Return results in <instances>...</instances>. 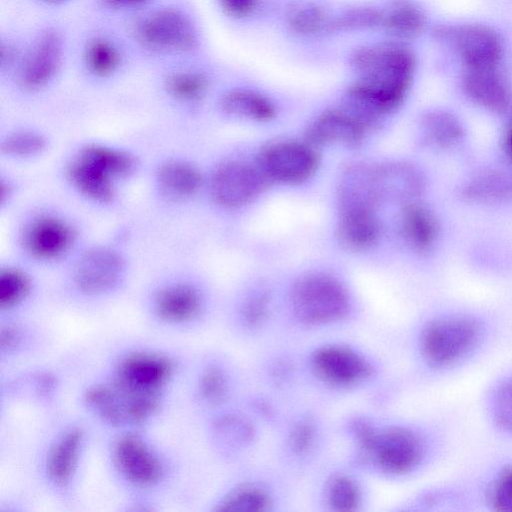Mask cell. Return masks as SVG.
<instances>
[{"label": "cell", "instance_id": "cell-1", "mask_svg": "<svg viewBox=\"0 0 512 512\" xmlns=\"http://www.w3.org/2000/svg\"><path fill=\"white\" fill-rule=\"evenodd\" d=\"M356 80L344 102L367 119L380 123L404 102L416 70V56L398 41L363 45L350 55Z\"/></svg>", "mask_w": 512, "mask_h": 512}, {"label": "cell", "instance_id": "cell-2", "mask_svg": "<svg viewBox=\"0 0 512 512\" xmlns=\"http://www.w3.org/2000/svg\"><path fill=\"white\" fill-rule=\"evenodd\" d=\"M80 240L76 222L61 211L40 208L31 211L17 230L21 252L39 264H56L72 256Z\"/></svg>", "mask_w": 512, "mask_h": 512}, {"label": "cell", "instance_id": "cell-3", "mask_svg": "<svg viewBox=\"0 0 512 512\" xmlns=\"http://www.w3.org/2000/svg\"><path fill=\"white\" fill-rule=\"evenodd\" d=\"M127 272V259L119 249L108 244H95L74 256L69 280L81 296L100 298L118 290Z\"/></svg>", "mask_w": 512, "mask_h": 512}, {"label": "cell", "instance_id": "cell-4", "mask_svg": "<svg viewBox=\"0 0 512 512\" xmlns=\"http://www.w3.org/2000/svg\"><path fill=\"white\" fill-rule=\"evenodd\" d=\"M291 303L300 320L322 324L341 319L349 309L350 299L347 289L337 278L313 272L295 281Z\"/></svg>", "mask_w": 512, "mask_h": 512}, {"label": "cell", "instance_id": "cell-5", "mask_svg": "<svg viewBox=\"0 0 512 512\" xmlns=\"http://www.w3.org/2000/svg\"><path fill=\"white\" fill-rule=\"evenodd\" d=\"M174 372L175 363L169 356L152 351H133L120 358L111 381L130 397L161 403Z\"/></svg>", "mask_w": 512, "mask_h": 512}, {"label": "cell", "instance_id": "cell-6", "mask_svg": "<svg viewBox=\"0 0 512 512\" xmlns=\"http://www.w3.org/2000/svg\"><path fill=\"white\" fill-rule=\"evenodd\" d=\"M270 185L256 163L239 159L219 162L205 181L212 203L226 210L248 205Z\"/></svg>", "mask_w": 512, "mask_h": 512}, {"label": "cell", "instance_id": "cell-7", "mask_svg": "<svg viewBox=\"0 0 512 512\" xmlns=\"http://www.w3.org/2000/svg\"><path fill=\"white\" fill-rule=\"evenodd\" d=\"M255 163L270 184L298 185L313 177L320 157L305 140H277L259 150Z\"/></svg>", "mask_w": 512, "mask_h": 512}, {"label": "cell", "instance_id": "cell-8", "mask_svg": "<svg viewBox=\"0 0 512 512\" xmlns=\"http://www.w3.org/2000/svg\"><path fill=\"white\" fill-rule=\"evenodd\" d=\"M433 34L458 56L464 68L497 67L501 64L503 40L490 26L479 23L441 25Z\"/></svg>", "mask_w": 512, "mask_h": 512}, {"label": "cell", "instance_id": "cell-9", "mask_svg": "<svg viewBox=\"0 0 512 512\" xmlns=\"http://www.w3.org/2000/svg\"><path fill=\"white\" fill-rule=\"evenodd\" d=\"M478 334V325L471 318H440L424 328L420 341L421 352L431 366H450L471 350Z\"/></svg>", "mask_w": 512, "mask_h": 512}, {"label": "cell", "instance_id": "cell-10", "mask_svg": "<svg viewBox=\"0 0 512 512\" xmlns=\"http://www.w3.org/2000/svg\"><path fill=\"white\" fill-rule=\"evenodd\" d=\"M204 304V294L198 284L182 276L162 281L149 298L153 315L170 325L194 321L202 313Z\"/></svg>", "mask_w": 512, "mask_h": 512}, {"label": "cell", "instance_id": "cell-11", "mask_svg": "<svg viewBox=\"0 0 512 512\" xmlns=\"http://www.w3.org/2000/svg\"><path fill=\"white\" fill-rule=\"evenodd\" d=\"M362 443L375 462L387 473L404 474L421 460L423 446L419 437L402 428H391L384 433H361Z\"/></svg>", "mask_w": 512, "mask_h": 512}, {"label": "cell", "instance_id": "cell-12", "mask_svg": "<svg viewBox=\"0 0 512 512\" xmlns=\"http://www.w3.org/2000/svg\"><path fill=\"white\" fill-rule=\"evenodd\" d=\"M113 463L120 475L139 488L156 486L165 473L164 464L149 443L140 435H121L112 447Z\"/></svg>", "mask_w": 512, "mask_h": 512}, {"label": "cell", "instance_id": "cell-13", "mask_svg": "<svg viewBox=\"0 0 512 512\" xmlns=\"http://www.w3.org/2000/svg\"><path fill=\"white\" fill-rule=\"evenodd\" d=\"M374 128L343 105L316 116L307 126L304 140L315 148L340 145L357 148Z\"/></svg>", "mask_w": 512, "mask_h": 512}, {"label": "cell", "instance_id": "cell-14", "mask_svg": "<svg viewBox=\"0 0 512 512\" xmlns=\"http://www.w3.org/2000/svg\"><path fill=\"white\" fill-rule=\"evenodd\" d=\"M64 175L73 191L91 204L110 206L118 199L121 183L79 147L66 162Z\"/></svg>", "mask_w": 512, "mask_h": 512}, {"label": "cell", "instance_id": "cell-15", "mask_svg": "<svg viewBox=\"0 0 512 512\" xmlns=\"http://www.w3.org/2000/svg\"><path fill=\"white\" fill-rule=\"evenodd\" d=\"M152 180L157 195L164 202L183 204L192 200L205 187L206 177L191 160L171 156L156 165Z\"/></svg>", "mask_w": 512, "mask_h": 512}, {"label": "cell", "instance_id": "cell-16", "mask_svg": "<svg viewBox=\"0 0 512 512\" xmlns=\"http://www.w3.org/2000/svg\"><path fill=\"white\" fill-rule=\"evenodd\" d=\"M460 84L468 99L490 112L505 113L512 104V90L500 66L464 68Z\"/></svg>", "mask_w": 512, "mask_h": 512}, {"label": "cell", "instance_id": "cell-17", "mask_svg": "<svg viewBox=\"0 0 512 512\" xmlns=\"http://www.w3.org/2000/svg\"><path fill=\"white\" fill-rule=\"evenodd\" d=\"M142 40L153 48L187 51L196 45V33L189 19L175 10H163L148 17L140 29Z\"/></svg>", "mask_w": 512, "mask_h": 512}, {"label": "cell", "instance_id": "cell-18", "mask_svg": "<svg viewBox=\"0 0 512 512\" xmlns=\"http://www.w3.org/2000/svg\"><path fill=\"white\" fill-rule=\"evenodd\" d=\"M316 375L334 386H351L369 374V365L358 353L343 346H326L312 358Z\"/></svg>", "mask_w": 512, "mask_h": 512}, {"label": "cell", "instance_id": "cell-19", "mask_svg": "<svg viewBox=\"0 0 512 512\" xmlns=\"http://www.w3.org/2000/svg\"><path fill=\"white\" fill-rule=\"evenodd\" d=\"M376 176L382 201L402 204L414 201L426 187L422 170L408 161L375 163Z\"/></svg>", "mask_w": 512, "mask_h": 512}, {"label": "cell", "instance_id": "cell-20", "mask_svg": "<svg viewBox=\"0 0 512 512\" xmlns=\"http://www.w3.org/2000/svg\"><path fill=\"white\" fill-rule=\"evenodd\" d=\"M83 444L84 432L74 426L65 429L50 446L45 470L55 487L66 489L70 486L79 467Z\"/></svg>", "mask_w": 512, "mask_h": 512}, {"label": "cell", "instance_id": "cell-21", "mask_svg": "<svg viewBox=\"0 0 512 512\" xmlns=\"http://www.w3.org/2000/svg\"><path fill=\"white\" fill-rule=\"evenodd\" d=\"M377 211H338L336 238L339 244L353 252L371 249L381 236Z\"/></svg>", "mask_w": 512, "mask_h": 512}, {"label": "cell", "instance_id": "cell-22", "mask_svg": "<svg viewBox=\"0 0 512 512\" xmlns=\"http://www.w3.org/2000/svg\"><path fill=\"white\" fill-rule=\"evenodd\" d=\"M61 60V42L57 34L43 35L26 58L19 81L27 90L44 87L55 75Z\"/></svg>", "mask_w": 512, "mask_h": 512}, {"label": "cell", "instance_id": "cell-23", "mask_svg": "<svg viewBox=\"0 0 512 512\" xmlns=\"http://www.w3.org/2000/svg\"><path fill=\"white\" fill-rule=\"evenodd\" d=\"M399 229L404 242L418 253L429 251L439 235V223L435 214L416 201L403 204Z\"/></svg>", "mask_w": 512, "mask_h": 512}, {"label": "cell", "instance_id": "cell-24", "mask_svg": "<svg viewBox=\"0 0 512 512\" xmlns=\"http://www.w3.org/2000/svg\"><path fill=\"white\" fill-rule=\"evenodd\" d=\"M220 111L232 118L268 122L276 116V107L267 96L247 88H234L219 99Z\"/></svg>", "mask_w": 512, "mask_h": 512}, {"label": "cell", "instance_id": "cell-25", "mask_svg": "<svg viewBox=\"0 0 512 512\" xmlns=\"http://www.w3.org/2000/svg\"><path fill=\"white\" fill-rule=\"evenodd\" d=\"M461 196L472 203L510 202L512 201V173L503 170L479 172L464 183Z\"/></svg>", "mask_w": 512, "mask_h": 512}, {"label": "cell", "instance_id": "cell-26", "mask_svg": "<svg viewBox=\"0 0 512 512\" xmlns=\"http://www.w3.org/2000/svg\"><path fill=\"white\" fill-rule=\"evenodd\" d=\"M382 12L381 28L395 40L416 38L427 25L424 11L412 0H394Z\"/></svg>", "mask_w": 512, "mask_h": 512}, {"label": "cell", "instance_id": "cell-27", "mask_svg": "<svg viewBox=\"0 0 512 512\" xmlns=\"http://www.w3.org/2000/svg\"><path fill=\"white\" fill-rule=\"evenodd\" d=\"M419 126L423 142L438 149L457 145L465 134L461 121L451 112L442 109L424 113Z\"/></svg>", "mask_w": 512, "mask_h": 512}, {"label": "cell", "instance_id": "cell-28", "mask_svg": "<svg viewBox=\"0 0 512 512\" xmlns=\"http://www.w3.org/2000/svg\"><path fill=\"white\" fill-rule=\"evenodd\" d=\"M49 146L47 136L35 128H15L1 137L0 154L9 160L25 161L38 158Z\"/></svg>", "mask_w": 512, "mask_h": 512}, {"label": "cell", "instance_id": "cell-29", "mask_svg": "<svg viewBox=\"0 0 512 512\" xmlns=\"http://www.w3.org/2000/svg\"><path fill=\"white\" fill-rule=\"evenodd\" d=\"M33 290V279L23 267L3 265L0 269V309L10 311L25 302Z\"/></svg>", "mask_w": 512, "mask_h": 512}, {"label": "cell", "instance_id": "cell-30", "mask_svg": "<svg viewBox=\"0 0 512 512\" xmlns=\"http://www.w3.org/2000/svg\"><path fill=\"white\" fill-rule=\"evenodd\" d=\"M287 23L292 31L303 36H316L333 32V16L324 8L311 3L291 9Z\"/></svg>", "mask_w": 512, "mask_h": 512}, {"label": "cell", "instance_id": "cell-31", "mask_svg": "<svg viewBox=\"0 0 512 512\" xmlns=\"http://www.w3.org/2000/svg\"><path fill=\"white\" fill-rule=\"evenodd\" d=\"M89 410L107 424L122 426L123 418L118 397L111 381L91 385L84 393Z\"/></svg>", "mask_w": 512, "mask_h": 512}, {"label": "cell", "instance_id": "cell-32", "mask_svg": "<svg viewBox=\"0 0 512 512\" xmlns=\"http://www.w3.org/2000/svg\"><path fill=\"white\" fill-rule=\"evenodd\" d=\"M165 88L174 100L190 104L204 97L208 89V80L201 73L179 72L166 80Z\"/></svg>", "mask_w": 512, "mask_h": 512}, {"label": "cell", "instance_id": "cell-33", "mask_svg": "<svg viewBox=\"0 0 512 512\" xmlns=\"http://www.w3.org/2000/svg\"><path fill=\"white\" fill-rule=\"evenodd\" d=\"M383 12L373 6H355L333 17L334 31H360L381 27Z\"/></svg>", "mask_w": 512, "mask_h": 512}, {"label": "cell", "instance_id": "cell-34", "mask_svg": "<svg viewBox=\"0 0 512 512\" xmlns=\"http://www.w3.org/2000/svg\"><path fill=\"white\" fill-rule=\"evenodd\" d=\"M269 504V497L263 489L244 485L230 491L217 504L216 510L261 511Z\"/></svg>", "mask_w": 512, "mask_h": 512}, {"label": "cell", "instance_id": "cell-35", "mask_svg": "<svg viewBox=\"0 0 512 512\" xmlns=\"http://www.w3.org/2000/svg\"><path fill=\"white\" fill-rule=\"evenodd\" d=\"M86 62L93 74L106 77L116 70L119 54L111 43L105 40H95L87 48Z\"/></svg>", "mask_w": 512, "mask_h": 512}, {"label": "cell", "instance_id": "cell-36", "mask_svg": "<svg viewBox=\"0 0 512 512\" xmlns=\"http://www.w3.org/2000/svg\"><path fill=\"white\" fill-rule=\"evenodd\" d=\"M328 503L337 510H349L355 507L360 499L357 485L348 477L334 478L327 487Z\"/></svg>", "mask_w": 512, "mask_h": 512}, {"label": "cell", "instance_id": "cell-37", "mask_svg": "<svg viewBox=\"0 0 512 512\" xmlns=\"http://www.w3.org/2000/svg\"><path fill=\"white\" fill-rule=\"evenodd\" d=\"M198 390L205 402L220 403L227 393V381L222 370L216 366L206 368L200 376Z\"/></svg>", "mask_w": 512, "mask_h": 512}, {"label": "cell", "instance_id": "cell-38", "mask_svg": "<svg viewBox=\"0 0 512 512\" xmlns=\"http://www.w3.org/2000/svg\"><path fill=\"white\" fill-rule=\"evenodd\" d=\"M494 510L512 512V466L505 467L497 476L489 493Z\"/></svg>", "mask_w": 512, "mask_h": 512}, {"label": "cell", "instance_id": "cell-39", "mask_svg": "<svg viewBox=\"0 0 512 512\" xmlns=\"http://www.w3.org/2000/svg\"><path fill=\"white\" fill-rule=\"evenodd\" d=\"M492 411L497 425L512 433V380L505 382L496 390Z\"/></svg>", "mask_w": 512, "mask_h": 512}, {"label": "cell", "instance_id": "cell-40", "mask_svg": "<svg viewBox=\"0 0 512 512\" xmlns=\"http://www.w3.org/2000/svg\"><path fill=\"white\" fill-rule=\"evenodd\" d=\"M223 10L235 18H244L254 13L259 0H220Z\"/></svg>", "mask_w": 512, "mask_h": 512}, {"label": "cell", "instance_id": "cell-41", "mask_svg": "<svg viewBox=\"0 0 512 512\" xmlns=\"http://www.w3.org/2000/svg\"><path fill=\"white\" fill-rule=\"evenodd\" d=\"M267 306V298L258 294L249 299L244 306V316L247 321H256L264 314Z\"/></svg>", "mask_w": 512, "mask_h": 512}, {"label": "cell", "instance_id": "cell-42", "mask_svg": "<svg viewBox=\"0 0 512 512\" xmlns=\"http://www.w3.org/2000/svg\"><path fill=\"white\" fill-rule=\"evenodd\" d=\"M21 333L16 327L8 326L1 332V350L10 352L14 350L20 342Z\"/></svg>", "mask_w": 512, "mask_h": 512}, {"label": "cell", "instance_id": "cell-43", "mask_svg": "<svg viewBox=\"0 0 512 512\" xmlns=\"http://www.w3.org/2000/svg\"><path fill=\"white\" fill-rule=\"evenodd\" d=\"M16 186L13 180L8 176H1L0 179V205L5 207L11 203L16 193Z\"/></svg>", "mask_w": 512, "mask_h": 512}, {"label": "cell", "instance_id": "cell-44", "mask_svg": "<svg viewBox=\"0 0 512 512\" xmlns=\"http://www.w3.org/2000/svg\"><path fill=\"white\" fill-rule=\"evenodd\" d=\"M146 0H104L106 4L113 7L133 6Z\"/></svg>", "mask_w": 512, "mask_h": 512}, {"label": "cell", "instance_id": "cell-45", "mask_svg": "<svg viewBox=\"0 0 512 512\" xmlns=\"http://www.w3.org/2000/svg\"><path fill=\"white\" fill-rule=\"evenodd\" d=\"M504 147L507 155L512 160V121L510 122L509 126L507 127L505 138H504Z\"/></svg>", "mask_w": 512, "mask_h": 512}, {"label": "cell", "instance_id": "cell-46", "mask_svg": "<svg viewBox=\"0 0 512 512\" xmlns=\"http://www.w3.org/2000/svg\"><path fill=\"white\" fill-rule=\"evenodd\" d=\"M13 58H14V52H13L12 48H10L9 46L2 47V52H1L2 65L11 64Z\"/></svg>", "mask_w": 512, "mask_h": 512}, {"label": "cell", "instance_id": "cell-47", "mask_svg": "<svg viewBox=\"0 0 512 512\" xmlns=\"http://www.w3.org/2000/svg\"><path fill=\"white\" fill-rule=\"evenodd\" d=\"M47 1L58 2V1H62V0H47Z\"/></svg>", "mask_w": 512, "mask_h": 512}]
</instances>
